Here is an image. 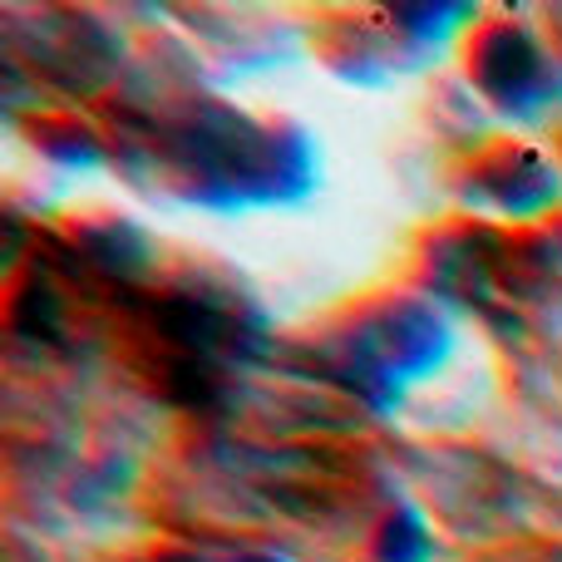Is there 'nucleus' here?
<instances>
[{"label":"nucleus","mask_w":562,"mask_h":562,"mask_svg":"<svg viewBox=\"0 0 562 562\" xmlns=\"http://www.w3.org/2000/svg\"><path fill=\"white\" fill-rule=\"evenodd\" d=\"M168 158L198 183L203 203L247 207L277 203L311 188V148L301 134H281L223 104H203L178 119L168 134Z\"/></svg>","instance_id":"f257e3e1"},{"label":"nucleus","mask_w":562,"mask_h":562,"mask_svg":"<svg viewBox=\"0 0 562 562\" xmlns=\"http://www.w3.org/2000/svg\"><path fill=\"white\" fill-rule=\"evenodd\" d=\"M449 356V330L419 301L380 306L350 330L346 340V375H356L360 395L375 405H395L400 385L429 375Z\"/></svg>","instance_id":"f03ea898"},{"label":"nucleus","mask_w":562,"mask_h":562,"mask_svg":"<svg viewBox=\"0 0 562 562\" xmlns=\"http://www.w3.org/2000/svg\"><path fill=\"white\" fill-rule=\"evenodd\" d=\"M469 69H474V85L494 99L498 109H538L548 94H558V75L548 49L538 45L533 30L524 25H488L479 35L474 55H469Z\"/></svg>","instance_id":"7ed1b4c3"},{"label":"nucleus","mask_w":562,"mask_h":562,"mask_svg":"<svg viewBox=\"0 0 562 562\" xmlns=\"http://www.w3.org/2000/svg\"><path fill=\"white\" fill-rule=\"evenodd\" d=\"M154 316H158V326H164V336L178 340L193 360H213L217 350L247 346L243 311H233L223 296H207V291H198V286H178V291H168V296H158Z\"/></svg>","instance_id":"20e7f679"},{"label":"nucleus","mask_w":562,"mask_h":562,"mask_svg":"<svg viewBox=\"0 0 562 562\" xmlns=\"http://www.w3.org/2000/svg\"><path fill=\"white\" fill-rule=\"evenodd\" d=\"M479 198L504 217H533L562 198V173L533 148H504L479 168Z\"/></svg>","instance_id":"39448f33"},{"label":"nucleus","mask_w":562,"mask_h":562,"mask_svg":"<svg viewBox=\"0 0 562 562\" xmlns=\"http://www.w3.org/2000/svg\"><path fill=\"white\" fill-rule=\"evenodd\" d=\"M45 25L59 35V45L45 35H35V65L45 69V75H55L65 89L89 94V89H99L109 75H114V40H109L94 20L65 15L59 25L55 20H45Z\"/></svg>","instance_id":"423d86ee"},{"label":"nucleus","mask_w":562,"mask_h":562,"mask_svg":"<svg viewBox=\"0 0 562 562\" xmlns=\"http://www.w3.org/2000/svg\"><path fill=\"white\" fill-rule=\"evenodd\" d=\"M79 252L89 257V267L114 281H144L154 267V243L144 227L124 223V217H104V223L79 233Z\"/></svg>","instance_id":"0eeeda50"},{"label":"nucleus","mask_w":562,"mask_h":562,"mask_svg":"<svg viewBox=\"0 0 562 562\" xmlns=\"http://www.w3.org/2000/svg\"><path fill=\"white\" fill-rule=\"evenodd\" d=\"M10 326L25 340H59V330H65V301L45 281H25L15 291V301H10Z\"/></svg>","instance_id":"6e6552de"},{"label":"nucleus","mask_w":562,"mask_h":562,"mask_svg":"<svg viewBox=\"0 0 562 562\" xmlns=\"http://www.w3.org/2000/svg\"><path fill=\"white\" fill-rule=\"evenodd\" d=\"M435 558V538H429V524L415 514V508H395L385 518L375 538V562H429Z\"/></svg>","instance_id":"1a4fd4ad"},{"label":"nucleus","mask_w":562,"mask_h":562,"mask_svg":"<svg viewBox=\"0 0 562 562\" xmlns=\"http://www.w3.org/2000/svg\"><path fill=\"white\" fill-rule=\"evenodd\" d=\"M144 562H203L198 553H154V558H144Z\"/></svg>","instance_id":"9d476101"},{"label":"nucleus","mask_w":562,"mask_h":562,"mask_svg":"<svg viewBox=\"0 0 562 562\" xmlns=\"http://www.w3.org/2000/svg\"><path fill=\"white\" fill-rule=\"evenodd\" d=\"M237 562H291V558H281V553H243Z\"/></svg>","instance_id":"9b49d317"}]
</instances>
